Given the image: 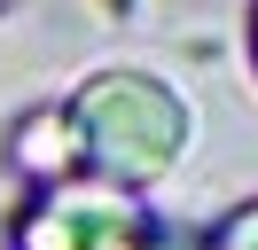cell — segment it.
I'll use <instances>...</instances> for the list:
<instances>
[{
    "mask_svg": "<svg viewBox=\"0 0 258 250\" xmlns=\"http://www.w3.org/2000/svg\"><path fill=\"white\" fill-rule=\"evenodd\" d=\"M63 133L86 164L102 172L110 188H149L180 164V141H188V109H180L172 86L141 71H102L71 94Z\"/></svg>",
    "mask_w": 258,
    "mask_h": 250,
    "instance_id": "cell-1",
    "label": "cell"
},
{
    "mask_svg": "<svg viewBox=\"0 0 258 250\" xmlns=\"http://www.w3.org/2000/svg\"><path fill=\"white\" fill-rule=\"evenodd\" d=\"M211 250H258V203H242V211L211 234Z\"/></svg>",
    "mask_w": 258,
    "mask_h": 250,
    "instance_id": "cell-2",
    "label": "cell"
},
{
    "mask_svg": "<svg viewBox=\"0 0 258 250\" xmlns=\"http://www.w3.org/2000/svg\"><path fill=\"white\" fill-rule=\"evenodd\" d=\"M250 47H258V8H250Z\"/></svg>",
    "mask_w": 258,
    "mask_h": 250,
    "instance_id": "cell-3",
    "label": "cell"
}]
</instances>
